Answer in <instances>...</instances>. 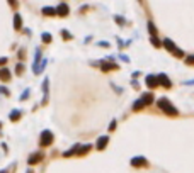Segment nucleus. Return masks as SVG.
I'll return each mask as SVG.
<instances>
[{"instance_id":"9d476101","label":"nucleus","mask_w":194,"mask_h":173,"mask_svg":"<svg viewBox=\"0 0 194 173\" xmlns=\"http://www.w3.org/2000/svg\"><path fill=\"white\" fill-rule=\"evenodd\" d=\"M141 100H143L145 105H150V103L153 102V93H145V95L141 97Z\"/></svg>"},{"instance_id":"f3484780","label":"nucleus","mask_w":194,"mask_h":173,"mask_svg":"<svg viewBox=\"0 0 194 173\" xmlns=\"http://www.w3.org/2000/svg\"><path fill=\"white\" fill-rule=\"evenodd\" d=\"M77 151H78V144H77V146H73L72 149H68V151H66V153H65V156H72L73 153H77Z\"/></svg>"},{"instance_id":"5701e85b","label":"nucleus","mask_w":194,"mask_h":173,"mask_svg":"<svg viewBox=\"0 0 194 173\" xmlns=\"http://www.w3.org/2000/svg\"><path fill=\"white\" fill-rule=\"evenodd\" d=\"M187 65H194V56H189V58H187Z\"/></svg>"},{"instance_id":"4be33fe9","label":"nucleus","mask_w":194,"mask_h":173,"mask_svg":"<svg viewBox=\"0 0 194 173\" xmlns=\"http://www.w3.org/2000/svg\"><path fill=\"white\" fill-rule=\"evenodd\" d=\"M174 56H177V58H180V56H182V51H180V49H176V51L172 53Z\"/></svg>"},{"instance_id":"9b49d317","label":"nucleus","mask_w":194,"mask_h":173,"mask_svg":"<svg viewBox=\"0 0 194 173\" xmlns=\"http://www.w3.org/2000/svg\"><path fill=\"white\" fill-rule=\"evenodd\" d=\"M0 80H4V81H9L10 80V71L9 70H0Z\"/></svg>"},{"instance_id":"0eeeda50","label":"nucleus","mask_w":194,"mask_h":173,"mask_svg":"<svg viewBox=\"0 0 194 173\" xmlns=\"http://www.w3.org/2000/svg\"><path fill=\"white\" fill-rule=\"evenodd\" d=\"M131 165L133 166H145V165H147V160L141 158V156H140V158H133L131 160Z\"/></svg>"},{"instance_id":"a878e982","label":"nucleus","mask_w":194,"mask_h":173,"mask_svg":"<svg viewBox=\"0 0 194 173\" xmlns=\"http://www.w3.org/2000/svg\"><path fill=\"white\" fill-rule=\"evenodd\" d=\"M114 127H116V122H114V121H113V122H111V126H109V129H111V131H113V129H114Z\"/></svg>"},{"instance_id":"f8f14e48","label":"nucleus","mask_w":194,"mask_h":173,"mask_svg":"<svg viewBox=\"0 0 194 173\" xmlns=\"http://www.w3.org/2000/svg\"><path fill=\"white\" fill-rule=\"evenodd\" d=\"M14 27L15 29H21L22 27V21H21V15L19 14H15V17H14Z\"/></svg>"},{"instance_id":"4468645a","label":"nucleus","mask_w":194,"mask_h":173,"mask_svg":"<svg viewBox=\"0 0 194 173\" xmlns=\"http://www.w3.org/2000/svg\"><path fill=\"white\" fill-rule=\"evenodd\" d=\"M89 149H90V146L89 144H85V146H78V155H85V153H89Z\"/></svg>"},{"instance_id":"6ab92c4d","label":"nucleus","mask_w":194,"mask_h":173,"mask_svg":"<svg viewBox=\"0 0 194 173\" xmlns=\"http://www.w3.org/2000/svg\"><path fill=\"white\" fill-rule=\"evenodd\" d=\"M111 68H116V65H113V63H107V65H102V70H104V71L111 70Z\"/></svg>"},{"instance_id":"dca6fc26","label":"nucleus","mask_w":194,"mask_h":173,"mask_svg":"<svg viewBox=\"0 0 194 173\" xmlns=\"http://www.w3.org/2000/svg\"><path fill=\"white\" fill-rule=\"evenodd\" d=\"M19 117H21V112H19V111H12V114H10V121H17Z\"/></svg>"},{"instance_id":"aec40b11","label":"nucleus","mask_w":194,"mask_h":173,"mask_svg":"<svg viewBox=\"0 0 194 173\" xmlns=\"http://www.w3.org/2000/svg\"><path fill=\"white\" fill-rule=\"evenodd\" d=\"M43 41L44 43H51V36L49 34H43Z\"/></svg>"},{"instance_id":"39448f33","label":"nucleus","mask_w":194,"mask_h":173,"mask_svg":"<svg viewBox=\"0 0 194 173\" xmlns=\"http://www.w3.org/2000/svg\"><path fill=\"white\" fill-rule=\"evenodd\" d=\"M147 85L150 87V88H155V87H158V78H155V77H147Z\"/></svg>"},{"instance_id":"423d86ee","label":"nucleus","mask_w":194,"mask_h":173,"mask_svg":"<svg viewBox=\"0 0 194 173\" xmlns=\"http://www.w3.org/2000/svg\"><path fill=\"white\" fill-rule=\"evenodd\" d=\"M41 160H43V155H39V153H34V155L31 156L27 161H29V165H36V163H39Z\"/></svg>"},{"instance_id":"cd10ccee","label":"nucleus","mask_w":194,"mask_h":173,"mask_svg":"<svg viewBox=\"0 0 194 173\" xmlns=\"http://www.w3.org/2000/svg\"><path fill=\"white\" fill-rule=\"evenodd\" d=\"M9 4H10L12 7H15V0H9Z\"/></svg>"},{"instance_id":"bb28decb","label":"nucleus","mask_w":194,"mask_h":173,"mask_svg":"<svg viewBox=\"0 0 194 173\" xmlns=\"http://www.w3.org/2000/svg\"><path fill=\"white\" fill-rule=\"evenodd\" d=\"M22 70H24V66H22V65H17V71H19V73H21Z\"/></svg>"},{"instance_id":"ddd939ff","label":"nucleus","mask_w":194,"mask_h":173,"mask_svg":"<svg viewBox=\"0 0 194 173\" xmlns=\"http://www.w3.org/2000/svg\"><path fill=\"white\" fill-rule=\"evenodd\" d=\"M43 14L44 15H56V9H53V7H44L43 9Z\"/></svg>"},{"instance_id":"6e6552de","label":"nucleus","mask_w":194,"mask_h":173,"mask_svg":"<svg viewBox=\"0 0 194 173\" xmlns=\"http://www.w3.org/2000/svg\"><path fill=\"white\" fill-rule=\"evenodd\" d=\"M164 46H165V49H168V51H170V53H174V51H176V44H174V43H172V41H170V39H164Z\"/></svg>"},{"instance_id":"f257e3e1","label":"nucleus","mask_w":194,"mask_h":173,"mask_svg":"<svg viewBox=\"0 0 194 173\" xmlns=\"http://www.w3.org/2000/svg\"><path fill=\"white\" fill-rule=\"evenodd\" d=\"M158 107H160L165 114H168V115H177V109L170 102H168V99H165V97H162V99L158 100Z\"/></svg>"},{"instance_id":"2eb2a0df","label":"nucleus","mask_w":194,"mask_h":173,"mask_svg":"<svg viewBox=\"0 0 194 173\" xmlns=\"http://www.w3.org/2000/svg\"><path fill=\"white\" fill-rule=\"evenodd\" d=\"M143 105H145V103H143V100H141V99H140L138 102H135L133 109H135V111H140V109H143Z\"/></svg>"},{"instance_id":"b1692460","label":"nucleus","mask_w":194,"mask_h":173,"mask_svg":"<svg viewBox=\"0 0 194 173\" xmlns=\"http://www.w3.org/2000/svg\"><path fill=\"white\" fill-rule=\"evenodd\" d=\"M63 37H65V39H68V37H72V36H70V34L66 32V31H63Z\"/></svg>"},{"instance_id":"20e7f679","label":"nucleus","mask_w":194,"mask_h":173,"mask_svg":"<svg viewBox=\"0 0 194 173\" xmlns=\"http://www.w3.org/2000/svg\"><path fill=\"white\" fill-rule=\"evenodd\" d=\"M66 14H68V5H66V4H60L58 7H56V15L65 17Z\"/></svg>"},{"instance_id":"412c9836","label":"nucleus","mask_w":194,"mask_h":173,"mask_svg":"<svg viewBox=\"0 0 194 173\" xmlns=\"http://www.w3.org/2000/svg\"><path fill=\"white\" fill-rule=\"evenodd\" d=\"M152 43H153V44H155V48H160V43H158V41H157V37H152Z\"/></svg>"},{"instance_id":"1a4fd4ad","label":"nucleus","mask_w":194,"mask_h":173,"mask_svg":"<svg viewBox=\"0 0 194 173\" xmlns=\"http://www.w3.org/2000/svg\"><path fill=\"white\" fill-rule=\"evenodd\" d=\"M107 141H109V137H107V136L99 137V141H97V149H104L106 144H107Z\"/></svg>"},{"instance_id":"a211bd4d","label":"nucleus","mask_w":194,"mask_h":173,"mask_svg":"<svg viewBox=\"0 0 194 173\" xmlns=\"http://www.w3.org/2000/svg\"><path fill=\"white\" fill-rule=\"evenodd\" d=\"M148 29H150V34H152V36H155V34H157V29H155V26L152 22H148Z\"/></svg>"},{"instance_id":"c85d7f7f","label":"nucleus","mask_w":194,"mask_h":173,"mask_svg":"<svg viewBox=\"0 0 194 173\" xmlns=\"http://www.w3.org/2000/svg\"><path fill=\"white\" fill-rule=\"evenodd\" d=\"M0 127H2V124H0Z\"/></svg>"},{"instance_id":"393cba45","label":"nucleus","mask_w":194,"mask_h":173,"mask_svg":"<svg viewBox=\"0 0 194 173\" xmlns=\"http://www.w3.org/2000/svg\"><path fill=\"white\" fill-rule=\"evenodd\" d=\"M7 63V58H0V65H5Z\"/></svg>"},{"instance_id":"f03ea898","label":"nucleus","mask_w":194,"mask_h":173,"mask_svg":"<svg viewBox=\"0 0 194 173\" xmlns=\"http://www.w3.org/2000/svg\"><path fill=\"white\" fill-rule=\"evenodd\" d=\"M51 141H53V134L49 133V131H44L43 134H41V146H49L51 144Z\"/></svg>"},{"instance_id":"7ed1b4c3","label":"nucleus","mask_w":194,"mask_h":173,"mask_svg":"<svg viewBox=\"0 0 194 173\" xmlns=\"http://www.w3.org/2000/svg\"><path fill=\"white\" fill-rule=\"evenodd\" d=\"M158 85H164L165 88H170V87H172V83H170V80H168V78L165 77L164 73H162V75H158Z\"/></svg>"}]
</instances>
